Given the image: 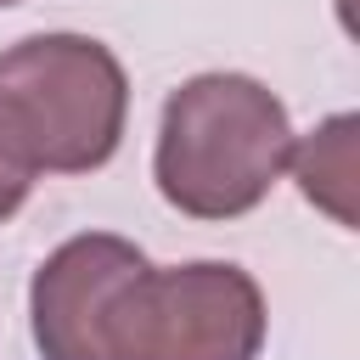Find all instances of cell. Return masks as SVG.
<instances>
[{
	"label": "cell",
	"mask_w": 360,
	"mask_h": 360,
	"mask_svg": "<svg viewBox=\"0 0 360 360\" xmlns=\"http://www.w3.org/2000/svg\"><path fill=\"white\" fill-rule=\"evenodd\" d=\"M292 118L248 73H197L163 101L152 174L186 219H236L270 197L292 158Z\"/></svg>",
	"instance_id": "cell-1"
},
{
	"label": "cell",
	"mask_w": 360,
	"mask_h": 360,
	"mask_svg": "<svg viewBox=\"0 0 360 360\" xmlns=\"http://www.w3.org/2000/svg\"><path fill=\"white\" fill-rule=\"evenodd\" d=\"M129 118L124 62L90 34H28L0 51V141L28 174L101 169Z\"/></svg>",
	"instance_id": "cell-2"
},
{
	"label": "cell",
	"mask_w": 360,
	"mask_h": 360,
	"mask_svg": "<svg viewBox=\"0 0 360 360\" xmlns=\"http://www.w3.org/2000/svg\"><path fill=\"white\" fill-rule=\"evenodd\" d=\"M264 292L242 264H141L107 309V360H259Z\"/></svg>",
	"instance_id": "cell-3"
},
{
	"label": "cell",
	"mask_w": 360,
	"mask_h": 360,
	"mask_svg": "<svg viewBox=\"0 0 360 360\" xmlns=\"http://www.w3.org/2000/svg\"><path fill=\"white\" fill-rule=\"evenodd\" d=\"M146 253L112 231L68 236L28 287V326L39 360H107V309Z\"/></svg>",
	"instance_id": "cell-4"
},
{
	"label": "cell",
	"mask_w": 360,
	"mask_h": 360,
	"mask_svg": "<svg viewBox=\"0 0 360 360\" xmlns=\"http://www.w3.org/2000/svg\"><path fill=\"white\" fill-rule=\"evenodd\" d=\"M354 141H360V118L354 112H338L321 129H309L304 141H292V158H287L298 191L315 208H326L343 231H354V174H360Z\"/></svg>",
	"instance_id": "cell-5"
},
{
	"label": "cell",
	"mask_w": 360,
	"mask_h": 360,
	"mask_svg": "<svg viewBox=\"0 0 360 360\" xmlns=\"http://www.w3.org/2000/svg\"><path fill=\"white\" fill-rule=\"evenodd\" d=\"M28 191H34V174H28V169L6 152V141H0V225L28 202Z\"/></svg>",
	"instance_id": "cell-6"
},
{
	"label": "cell",
	"mask_w": 360,
	"mask_h": 360,
	"mask_svg": "<svg viewBox=\"0 0 360 360\" xmlns=\"http://www.w3.org/2000/svg\"><path fill=\"white\" fill-rule=\"evenodd\" d=\"M0 6H17V0H0Z\"/></svg>",
	"instance_id": "cell-7"
}]
</instances>
